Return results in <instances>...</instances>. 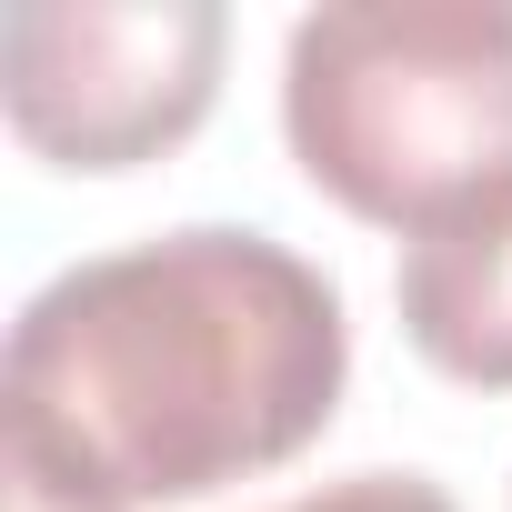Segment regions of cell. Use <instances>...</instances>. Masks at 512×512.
<instances>
[{
  "label": "cell",
  "instance_id": "obj_2",
  "mask_svg": "<svg viewBox=\"0 0 512 512\" xmlns=\"http://www.w3.org/2000/svg\"><path fill=\"white\" fill-rule=\"evenodd\" d=\"M282 141L322 201L422 231L512 171V11L332 0L282 41Z\"/></svg>",
  "mask_w": 512,
  "mask_h": 512
},
{
  "label": "cell",
  "instance_id": "obj_3",
  "mask_svg": "<svg viewBox=\"0 0 512 512\" xmlns=\"http://www.w3.org/2000/svg\"><path fill=\"white\" fill-rule=\"evenodd\" d=\"M221 0H21L0 21V111L51 171H141L221 101Z\"/></svg>",
  "mask_w": 512,
  "mask_h": 512
},
{
  "label": "cell",
  "instance_id": "obj_4",
  "mask_svg": "<svg viewBox=\"0 0 512 512\" xmlns=\"http://www.w3.org/2000/svg\"><path fill=\"white\" fill-rule=\"evenodd\" d=\"M392 302H402V342L442 382L512 392V171L402 241Z\"/></svg>",
  "mask_w": 512,
  "mask_h": 512
},
{
  "label": "cell",
  "instance_id": "obj_1",
  "mask_svg": "<svg viewBox=\"0 0 512 512\" xmlns=\"http://www.w3.org/2000/svg\"><path fill=\"white\" fill-rule=\"evenodd\" d=\"M352 382L342 282L241 221L51 272L0 362L31 512H161L302 462Z\"/></svg>",
  "mask_w": 512,
  "mask_h": 512
},
{
  "label": "cell",
  "instance_id": "obj_5",
  "mask_svg": "<svg viewBox=\"0 0 512 512\" xmlns=\"http://www.w3.org/2000/svg\"><path fill=\"white\" fill-rule=\"evenodd\" d=\"M272 512H452V492L422 482V472H342V482L292 492V502H272Z\"/></svg>",
  "mask_w": 512,
  "mask_h": 512
}]
</instances>
